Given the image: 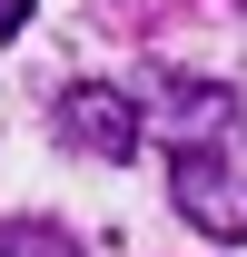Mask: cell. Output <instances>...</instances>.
Instances as JSON below:
<instances>
[{
	"mask_svg": "<svg viewBox=\"0 0 247 257\" xmlns=\"http://www.w3.org/2000/svg\"><path fill=\"white\" fill-rule=\"evenodd\" d=\"M0 257H79V247H69V227H40V218H10V227H0Z\"/></svg>",
	"mask_w": 247,
	"mask_h": 257,
	"instance_id": "3",
	"label": "cell"
},
{
	"mask_svg": "<svg viewBox=\"0 0 247 257\" xmlns=\"http://www.w3.org/2000/svg\"><path fill=\"white\" fill-rule=\"evenodd\" d=\"M50 128H60L69 149H89V159H139V149H149L139 99H129V89H109V79H79V89H60Z\"/></svg>",
	"mask_w": 247,
	"mask_h": 257,
	"instance_id": "2",
	"label": "cell"
},
{
	"mask_svg": "<svg viewBox=\"0 0 247 257\" xmlns=\"http://www.w3.org/2000/svg\"><path fill=\"white\" fill-rule=\"evenodd\" d=\"M20 20H30V0H0V30H20Z\"/></svg>",
	"mask_w": 247,
	"mask_h": 257,
	"instance_id": "4",
	"label": "cell"
},
{
	"mask_svg": "<svg viewBox=\"0 0 247 257\" xmlns=\"http://www.w3.org/2000/svg\"><path fill=\"white\" fill-rule=\"evenodd\" d=\"M168 198L217 247H247V99L178 79V128H168Z\"/></svg>",
	"mask_w": 247,
	"mask_h": 257,
	"instance_id": "1",
	"label": "cell"
}]
</instances>
